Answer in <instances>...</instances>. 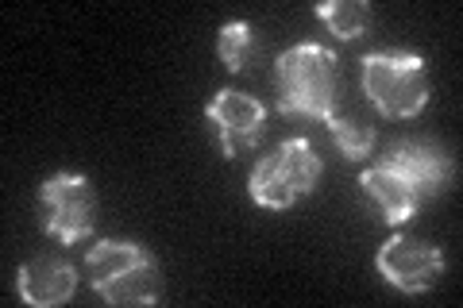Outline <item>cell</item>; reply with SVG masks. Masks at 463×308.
Instances as JSON below:
<instances>
[{
  "instance_id": "obj_4",
  "label": "cell",
  "mask_w": 463,
  "mask_h": 308,
  "mask_svg": "<svg viewBox=\"0 0 463 308\" xmlns=\"http://www.w3.org/2000/svg\"><path fill=\"white\" fill-rule=\"evenodd\" d=\"M364 93L390 120H413L429 105V73L421 54L374 51L364 58Z\"/></svg>"
},
{
  "instance_id": "obj_6",
  "label": "cell",
  "mask_w": 463,
  "mask_h": 308,
  "mask_svg": "<svg viewBox=\"0 0 463 308\" xmlns=\"http://www.w3.org/2000/svg\"><path fill=\"white\" fill-rule=\"evenodd\" d=\"M205 124L213 127V139L221 146L224 158H236L243 151H255L267 135V108L263 100H255L251 93H236V89H221L209 108H205Z\"/></svg>"
},
{
  "instance_id": "obj_7",
  "label": "cell",
  "mask_w": 463,
  "mask_h": 308,
  "mask_svg": "<svg viewBox=\"0 0 463 308\" xmlns=\"http://www.w3.org/2000/svg\"><path fill=\"white\" fill-rule=\"evenodd\" d=\"M374 266L386 277V285H394L398 293H429L444 274V255L432 243L394 236L379 247Z\"/></svg>"
},
{
  "instance_id": "obj_13",
  "label": "cell",
  "mask_w": 463,
  "mask_h": 308,
  "mask_svg": "<svg viewBox=\"0 0 463 308\" xmlns=\"http://www.w3.org/2000/svg\"><path fill=\"white\" fill-rule=\"evenodd\" d=\"M325 124L332 131L336 151L347 158V163H364V158L374 151V127L359 124V120H344V116H332V120H325Z\"/></svg>"
},
{
  "instance_id": "obj_2",
  "label": "cell",
  "mask_w": 463,
  "mask_h": 308,
  "mask_svg": "<svg viewBox=\"0 0 463 308\" xmlns=\"http://www.w3.org/2000/svg\"><path fill=\"white\" fill-rule=\"evenodd\" d=\"M85 277L109 304H155L163 297V274L155 255L132 239H100L90 247Z\"/></svg>"
},
{
  "instance_id": "obj_1",
  "label": "cell",
  "mask_w": 463,
  "mask_h": 308,
  "mask_svg": "<svg viewBox=\"0 0 463 308\" xmlns=\"http://www.w3.org/2000/svg\"><path fill=\"white\" fill-rule=\"evenodd\" d=\"M279 112L332 120L336 116V54L321 42H298L274 62Z\"/></svg>"
},
{
  "instance_id": "obj_12",
  "label": "cell",
  "mask_w": 463,
  "mask_h": 308,
  "mask_svg": "<svg viewBox=\"0 0 463 308\" xmlns=\"http://www.w3.org/2000/svg\"><path fill=\"white\" fill-rule=\"evenodd\" d=\"M255 51H259L255 27H251L248 20H232V23L221 27V39H216V54H221L224 70H232V73L248 70V62L255 58Z\"/></svg>"
},
{
  "instance_id": "obj_9",
  "label": "cell",
  "mask_w": 463,
  "mask_h": 308,
  "mask_svg": "<svg viewBox=\"0 0 463 308\" xmlns=\"http://www.w3.org/2000/svg\"><path fill=\"white\" fill-rule=\"evenodd\" d=\"M386 163L394 166L402 178H410V185L421 197H437L448 185V178H452V158H448L444 151H437V146L413 143V139H402V143L390 146Z\"/></svg>"
},
{
  "instance_id": "obj_5",
  "label": "cell",
  "mask_w": 463,
  "mask_h": 308,
  "mask_svg": "<svg viewBox=\"0 0 463 308\" xmlns=\"http://www.w3.org/2000/svg\"><path fill=\"white\" fill-rule=\"evenodd\" d=\"M39 204H43V231L54 236L58 243L74 247L81 239L93 236L97 228V193L93 182L85 173H54L43 182L39 189Z\"/></svg>"
},
{
  "instance_id": "obj_3",
  "label": "cell",
  "mask_w": 463,
  "mask_h": 308,
  "mask_svg": "<svg viewBox=\"0 0 463 308\" xmlns=\"http://www.w3.org/2000/svg\"><path fill=\"white\" fill-rule=\"evenodd\" d=\"M321 182V158L306 139H286L270 154H263L248 178V193L259 209L286 212L306 201Z\"/></svg>"
},
{
  "instance_id": "obj_10",
  "label": "cell",
  "mask_w": 463,
  "mask_h": 308,
  "mask_svg": "<svg viewBox=\"0 0 463 308\" xmlns=\"http://www.w3.org/2000/svg\"><path fill=\"white\" fill-rule=\"evenodd\" d=\"M359 185H364V193L371 197V204L379 209V216L386 219V224H405L410 216H417V209H421V201H425L410 185V178H402L390 163H379V166L364 170Z\"/></svg>"
},
{
  "instance_id": "obj_8",
  "label": "cell",
  "mask_w": 463,
  "mask_h": 308,
  "mask_svg": "<svg viewBox=\"0 0 463 308\" xmlns=\"http://www.w3.org/2000/svg\"><path fill=\"white\" fill-rule=\"evenodd\" d=\"M78 289V266L62 255H35L27 258L16 274V293L24 304L35 308H54L66 304Z\"/></svg>"
},
{
  "instance_id": "obj_11",
  "label": "cell",
  "mask_w": 463,
  "mask_h": 308,
  "mask_svg": "<svg viewBox=\"0 0 463 308\" xmlns=\"http://www.w3.org/2000/svg\"><path fill=\"white\" fill-rule=\"evenodd\" d=\"M317 16L336 39H359L371 23V8L364 0H325V5H317Z\"/></svg>"
}]
</instances>
